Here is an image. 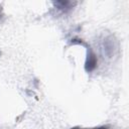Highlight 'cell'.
<instances>
[{
  "label": "cell",
  "instance_id": "obj_3",
  "mask_svg": "<svg viewBox=\"0 0 129 129\" xmlns=\"http://www.w3.org/2000/svg\"><path fill=\"white\" fill-rule=\"evenodd\" d=\"M77 3L76 2H72V1H56V2H53V5L60 11L67 13L68 11L72 10L73 7L76 5Z\"/></svg>",
  "mask_w": 129,
  "mask_h": 129
},
{
  "label": "cell",
  "instance_id": "obj_1",
  "mask_svg": "<svg viewBox=\"0 0 129 129\" xmlns=\"http://www.w3.org/2000/svg\"><path fill=\"white\" fill-rule=\"evenodd\" d=\"M72 44H79V45H83L86 47V50H87V56H86V61H85V70L87 73H92L96 68H97V63H98V58H97V55L96 53L94 52L93 48L88 44L86 43L83 39L81 38H73L72 41H71Z\"/></svg>",
  "mask_w": 129,
  "mask_h": 129
},
{
  "label": "cell",
  "instance_id": "obj_4",
  "mask_svg": "<svg viewBox=\"0 0 129 129\" xmlns=\"http://www.w3.org/2000/svg\"><path fill=\"white\" fill-rule=\"evenodd\" d=\"M71 129H89V128H80V127H74ZM90 129H109L107 126H100V127H95V128H90Z\"/></svg>",
  "mask_w": 129,
  "mask_h": 129
},
{
  "label": "cell",
  "instance_id": "obj_2",
  "mask_svg": "<svg viewBox=\"0 0 129 129\" xmlns=\"http://www.w3.org/2000/svg\"><path fill=\"white\" fill-rule=\"evenodd\" d=\"M103 49L104 53L108 55V57H111L114 54V51L116 50V45H115V40L113 39L112 36L106 37L103 41Z\"/></svg>",
  "mask_w": 129,
  "mask_h": 129
}]
</instances>
